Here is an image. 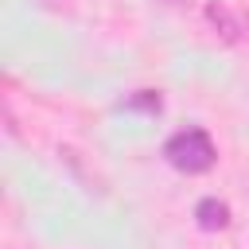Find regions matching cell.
I'll return each instance as SVG.
<instances>
[{
	"instance_id": "cell-3",
	"label": "cell",
	"mask_w": 249,
	"mask_h": 249,
	"mask_svg": "<svg viewBox=\"0 0 249 249\" xmlns=\"http://www.w3.org/2000/svg\"><path fill=\"white\" fill-rule=\"evenodd\" d=\"M230 222H233V214H230V206H226L222 198H214V195L198 198V206H195V226H198V230L222 233V230H230Z\"/></svg>"
},
{
	"instance_id": "cell-4",
	"label": "cell",
	"mask_w": 249,
	"mask_h": 249,
	"mask_svg": "<svg viewBox=\"0 0 249 249\" xmlns=\"http://www.w3.org/2000/svg\"><path fill=\"white\" fill-rule=\"evenodd\" d=\"M121 109L156 117V113H163V93H160V89H136L132 97H124V101H121Z\"/></svg>"
},
{
	"instance_id": "cell-5",
	"label": "cell",
	"mask_w": 249,
	"mask_h": 249,
	"mask_svg": "<svg viewBox=\"0 0 249 249\" xmlns=\"http://www.w3.org/2000/svg\"><path fill=\"white\" fill-rule=\"evenodd\" d=\"M160 4H163V8H187L191 0H160Z\"/></svg>"
},
{
	"instance_id": "cell-2",
	"label": "cell",
	"mask_w": 249,
	"mask_h": 249,
	"mask_svg": "<svg viewBox=\"0 0 249 249\" xmlns=\"http://www.w3.org/2000/svg\"><path fill=\"white\" fill-rule=\"evenodd\" d=\"M202 16H206V23L214 27V35H218L222 43H245V39H249V16L237 12V8H230V4H222V0H210Z\"/></svg>"
},
{
	"instance_id": "cell-1",
	"label": "cell",
	"mask_w": 249,
	"mask_h": 249,
	"mask_svg": "<svg viewBox=\"0 0 249 249\" xmlns=\"http://www.w3.org/2000/svg\"><path fill=\"white\" fill-rule=\"evenodd\" d=\"M163 160H167L175 171H183V175H206V171L218 163V144H214V136H210L206 128L191 124V128H179V132L167 136Z\"/></svg>"
}]
</instances>
